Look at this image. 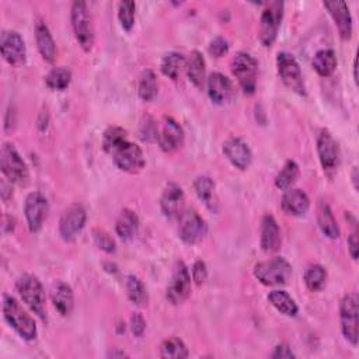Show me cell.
<instances>
[{
    "label": "cell",
    "instance_id": "6da1fadb",
    "mask_svg": "<svg viewBox=\"0 0 359 359\" xmlns=\"http://www.w3.org/2000/svg\"><path fill=\"white\" fill-rule=\"evenodd\" d=\"M3 317L8 324L26 341H33L37 337V324L29 312L20 305V302L10 296H3Z\"/></svg>",
    "mask_w": 359,
    "mask_h": 359
},
{
    "label": "cell",
    "instance_id": "7a4b0ae2",
    "mask_svg": "<svg viewBox=\"0 0 359 359\" xmlns=\"http://www.w3.org/2000/svg\"><path fill=\"white\" fill-rule=\"evenodd\" d=\"M71 22L75 38L85 52H90L94 47V26L86 2L76 0L71 8Z\"/></svg>",
    "mask_w": 359,
    "mask_h": 359
},
{
    "label": "cell",
    "instance_id": "3957f363",
    "mask_svg": "<svg viewBox=\"0 0 359 359\" xmlns=\"http://www.w3.org/2000/svg\"><path fill=\"white\" fill-rule=\"evenodd\" d=\"M16 289L26 306L40 318H47V296L41 281L33 274H24L17 279Z\"/></svg>",
    "mask_w": 359,
    "mask_h": 359
},
{
    "label": "cell",
    "instance_id": "277c9868",
    "mask_svg": "<svg viewBox=\"0 0 359 359\" xmlns=\"http://www.w3.org/2000/svg\"><path fill=\"white\" fill-rule=\"evenodd\" d=\"M0 168L12 184L27 186L30 180L29 166L12 143H3L0 150Z\"/></svg>",
    "mask_w": 359,
    "mask_h": 359
},
{
    "label": "cell",
    "instance_id": "5b68a950",
    "mask_svg": "<svg viewBox=\"0 0 359 359\" xmlns=\"http://www.w3.org/2000/svg\"><path fill=\"white\" fill-rule=\"evenodd\" d=\"M253 274L265 286H282L291 281L293 270L286 258L274 257L256 264Z\"/></svg>",
    "mask_w": 359,
    "mask_h": 359
},
{
    "label": "cell",
    "instance_id": "8992f818",
    "mask_svg": "<svg viewBox=\"0 0 359 359\" xmlns=\"http://www.w3.org/2000/svg\"><path fill=\"white\" fill-rule=\"evenodd\" d=\"M285 5L281 0L267 3L260 17V29H258V40L265 48H271L279 33V27L284 19Z\"/></svg>",
    "mask_w": 359,
    "mask_h": 359
},
{
    "label": "cell",
    "instance_id": "52a82bcc",
    "mask_svg": "<svg viewBox=\"0 0 359 359\" xmlns=\"http://www.w3.org/2000/svg\"><path fill=\"white\" fill-rule=\"evenodd\" d=\"M232 73L244 94L253 96L257 90L258 62L247 52H237L232 61Z\"/></svg>",
    "mask_w": 359,
    "mask_h": 359
},
{
    "label": "cell",
    "instance_id": "ba28073f",
    "mask_svg": "<svg viewBox=\"0 0 359 359\" xmlns=\"http://www.w3.org/2000/svg\"><path fill=\"white\" fill-rule=\"evenodd\" d=\"M339 321L344 338L352 345L359 339V298L358 293H346L339 303Z\"/></svg>",
    "mask_w": 359,
    "mask_h": 359
},
{
    "label": "cell",
    "instance_id": "9c48e42d",
    "mask_svg": "<svg viewBox=\"0 0 359 359\" xmlns=\"http://www.w3.org/2000/svg\"><path fill=\"white\" fill-rule=\"evenodd\" d=\"M277 69L285 87L303 97L307 94L300 65L292 54L286 51L279 52L277 55Z\"/></svg>",
    "mask_w": 359,
    "mask_h": 359
},
{
    "label": "cell",
    "instance_id": "30bf717a",
    "mask_svg": "<svg viewBox=\"0 0 359 359\" xmlns=\"http://www.w3.org/2000/svg\"><path fill=\"white\" fill-rule=\"evenodd\" d=\"M191 279L193 278L186 263L177 261L173 268L170 284L166 289V299L174 306L184 303L191 295Z\"/></svg>",
    "mask_w": 359,
    "mask_h": 359
},
{
    "label": "cell",
    "instance_id": "8fae6325",
    "mask_svg": "<svg viewBox=\"0 0 359 359\" xmlns=\"http://www.w3.org/2000/svg\"><path fill=\"white\" fill-rule=\"evenodd\" d=\"M317 153L323 171L331 178L341 164V150L338 142L328 129H321L317 138Z\"/></svg>",
    "mask_w": 359,
    "mask_h": 359
},
{
    "label": "cell",
    "instance_id": "7c38bea8",
    "mask_svg": "<svg viewBox=\"0 0 359 359\" xmlns=\"http://www.w3.org/2000/svg\"><path fill=\"white\" fill-rule=\"evenodd\" d=\"M178 219V236L186 244H197L205 237L208 226L205 219L197 211H186Z\"/></svg>",
    "mask_w": 359,
    "mask_h": 359
},
{
    "label": "cell",
    "instance_id": "4fadbf2b",
    "mask_svg": "<svg viewBox=\"0 0 359 359\" xmlns=\"http://www.w3.org/2000/svg\"><path fill=\"white\" fill-rule=\"evenodd\" d=\"M87 214L83 205L72 204L66 208L59 221V235L64 242L72 243L78 239L86 226Z\"/></svg>",
    "mask_w": 359,
    "mask_h": 359
},
{
    "label": "cell",
    "instance_id": "5bb4252c",
    "mask_svg": "<svg viewBox=\"0 0 359 359\" xmlns=\"http://www.w3.org/2000/svg\"><path fill=\"white\" fill-rule=\"evenodd\" d=\"M184 129L173 117H163L159 124L157 142L164 153H174L184 145Z\"/></svg>",
    "mask_w": 359,
    "mask_h": 359
},
{
    "label": "cell",
    "instance_id": "9a60e30c",
    "mask_svg": "<svg viewBox=\"0 0 359 359\" xmlns=\"http://www.w3.org/2000/svg\"><path fill=\"white\" fill-rule=\"evenodd\" d=\"M0 52H2L3 59L15 68H20L26 64V43L17 31H3L2 37H0Z\"/></svg>",
    "mask_w": 359,
    "mask_h": 359
},
{
    "label": "cell",
    "instance_id": "2e32d148",
    "mask_svg": "<svg viewBox=\"0 0 359 359\" xmlns=\"http://www.w3.org/2000/svg\"><path fill=\"white\" fill-rule=\"evenodd\" d=\"M48 212L50 204L44 194L34 191L27 196L24 203V215L31 233H38L43 229L44 222L48 218Z\"/></svg>",
    "mask_w": 359,
    "mask_h": 359
},
{
    "label": "cell",
    "instance_id": "e0dca14e",
    "mask_svg": "<svg viewBox=\"0 0 359 359\" xmlns=\"http://www.w3.org/2000/svg\"><path fill=\"white\" fill-rule=\"evenodd\" d=\"M112 160L117 168L128 174H139L146 166L143 150L140 149V146L132 142H128L122 147H119L112 154Z\"/></svg>",
    "mask_w": 359,
    "mask_h": 359
},
{
    "label": "cell",
    "instance_id": "ac0fdd59",
    "mask_svg": "<svg viewBox=\"0 0 359 359\" xmlns=\"http://www.w3.org/2000/svg\"><path fill=\"white\" fill-rule=\"evenodd\" d=\"M207 89L211 101L217 105H226L235 98L232 80L221 72H214L207 79Z\"/></svg>",
    "mask_w": 359,
    "mask_h": 359
},
{
    "label": "cell",
    "instance_id": "d6986e66",
    "mask_svg": "<svg viewBox=\"0 0 359 359\" xmlns=\"http://www.w3.org/2000/svg\"><path fill=\"white\" fill-rule=\"evenodd\" d=\"M184 201H186V197L182 187L175 183L167 184L160 198V210L164 218L170 221L180 218V215L183 214Z\"/></svg>",
    "mask_w": 359,
    "mask_h": 359
},
{
    "label": "cell",
    "instance_id": "ffe728a7",
    "mask_svg": "<svg viewBox=\"0 0 359 359\" xmlns=\"http://www.w3.org/2000/svg\"><path fill=\"white\" fill-rule=\"evenodd\" d=\"M225 157L239 170H247L253 161V152L246 140L242 138L233 136L224 143Z\"/></svg>",
    "mask_w": 359,
    "mask_h": 359
},
{
    "label": "cell",
    "instance_id": "44dd1931",
    "mask_svg": "<svg viewBox=\"0 0 359 359\" xmlns=\"http://www.w3.org/2000/svg\"><path fill=\"white\" fill-rule=\"evenodd\" d=\"M324 9L330 13L334 24L338 30L339 37L344 41L351 40L352 37V16L349 13V8L342 0H335V2H324Z\"/></svg>",
    "mask_w": 359,
    "mask_h": 359
},
{
    "label": "cell",
    "instance_id": "7402d4cb",
    "mask_svg": "<svg viewBox=\"0 0 359 359\" xmlns=\"http://www.w3.org/2000/svg\"><path fill=\"white\" fill-rule=\"evenodd\" d=\"M261 250L267 254H274L281 250L282 236L277 219L267 214L261 222V236H260Z\"/></svg>",
    "mask_w": 359,
    "mask_h": 359
},
{
    "label": "cell",
    "instance_id": "603a6c76",
    "mask_svg": "<svg viewBox=\"0 0 359 359\" xmlns=\"http://www.w3.org/2000/svg\"><path fill=\"white\" fill-rule=\"evenodd\" d=\"M282 210L291 217H305L310 210V198L300 189H289L282 197Z\"/></svg>",
    "mask_w": 359,
    "mask_h": 359
},
{
    "label": "cell",
    "instance_id": "cb8c5ba5",
    "mask_svg": "<svg viewBox=\"0 0 359 359\" xmlns=\"http://www.w3.org/2000/svg\"><path fill=\"white\" fill-rule=\"evenodd\" d=\"M36 41H37L38 52L43 57V59L48 64H54L58 57L57 44L54 41V37L48 26L41 20L36 24Z\"/></svg>",
    "mask_w": 359,
    "mask_h": 359
},
{
    "label": "cell",
    "instance_id": "d4e9b609",
    "mask_svg": "<svg viewBox=\"0 0 359 359\" xmlns=\"http://www.w3.org/2000/svg\"><path fill=\"white\" fill-rule=\"evenodd\" d=\"M317 225L321 230V233L330 239V240H337L339 237V226L335 221V217L330 208V205L320 200L317 204Z\"/></svg>",
    "mask_w": 359,
    "mask_h": 359
},
{
    "label": "cell",
    "instance_id": "484cf974",
    "mask_svg": "<svg viewBox=\"0 0 359 359\" xmlns=\"http://www.w3.org/2000/svg\"><path fill=\"white\" fill-rule=\"evenodd\" d=\"M52 303L61 316H69L75 307V293L66 282H58L52 291Z\"/></svg>",
    "mask_w": 359,
    "mask_h": 359
},
{
    "label": "cell",
    "instance_id": "4316f807",
    "mask_svg": "<svg viewBox=\"0 0 359 359\" xmlns=\"http://www.w3.org/2000/svg\"><path fill=\"white\" fill-rule=\"evenodd\" d=\"M139 225H140V222H139V217L136 215V212L125 208L117 219L115 232L119 239H122L124 242H129L136 236V233L139 230Z\"/></svg>",
    "mask_w": 359,
    "mask_h": 359
},
{
    "label": "cell",
    "instance_id": "83f0119b",
    "mask_svg": "<svg viewBox=\"0 0 359 359\" xmlns=\"http://www.w3.org/2000/svg\"><path fill=\"white\" fill-rule=\"evenodd\" d=\"M186 71H187L189 80L197 89H203L207 80V64H205L204 55L200 51L196 50L190 54V58L186 65Z\"/></svg>",
    "mask_w": 359,
    "mask_h": 359
},
{
    "label": "cell",
    "instance_id": "f1b7e54d",
    "mask_svg": "<svg viewBox=\"0 0 359 359\" xmlns=\"http://www.w3.org/2000/svg\"><path fill=\"white\" fill-rule=\"evenodd\" d=\"M186 65H187V59L182 52L171 51L163 57L160 64V71L166 78L171 80H177L180 75H182L183 69H186Z\"/></svg>",
    "mask_w": 359,
    "mask_h": 359
},
{
    "label": "cell",
    "instance_id": "f546056e",
    "mask_svg": "<svg viewBox=\"0 0 359 359\" xmlns=\"http://www.w3.org/2000/svg\"><path fill=\"white\" fill-rule=\"evenodd\" d=\"M128 142H129L128 131L124 129L122 126L112 125L104 131L103 139H101V146L105 153L112 156L119 147H122Z\"/></svg>",
    "mask_w": 359,
    "mask_h": 359
},
{
    "label": "cell",
    "instance_id": "4dcf8cb0",
    "mask_svg": "<svg viewBox=\"0 0 359 359\" xmlns=\"http://www.w3.org/2000/svg\"><path fill=\"white\" fill-rule=\"evenodd\" d=\"M312 66L318 76H321V78L331 76L338 66V59H337L335 52L332 50L317 51L316 55L313 57Z\"/></svg>",
    "mask_w": 359,
    "mask_h": 359
},
{
    "label": "cell",
    "instance_id": "1f68e13d",
    "mask_svg": "<svg viewBox=\"0 0 359 359\" xmlns=\"http://www.w3.org/2000/svg\"><path fill=\"white\" fill-rule=\"evenodd\" d=\"M268 302L284 316L296 317L299 313V307L293 298L282 289H275L268 293Z\"/></svg>",
    "mask_w": 359,
    "mask_h": 359
},
{
    "label": "cell",
    "instance_id": "d6a6232c",
    "mask_svg": "<svg viewBox=\"0 0 359 359\" xmlns=\"http://www.w3.org/2000/svg\"><path fill=\"white\" fill-rule=\"evenodd\" d=\"M299 174V164L295 160H288L275 177V187L281 191L292 189V186L298 182Z\"/></svg>",
    "mask_w": 359,
    "mask_h": 359
},
{
    "label": "cell",
    "instance_id": "836d02e7",
    "mask_svg": "<svg viewBox=\"0 0 359 359\" xmlns=\"http://www.w3.org/2000/svg\"><path fill=\"white\" fill-rule=\"evenodd\" d=\"M159 93V83L154 72L152 69H145L140 73L139 83H138V94L140 100L149 103L156 98Z\"/></svg>",
    "mask_w": 359,
    "mask_h": 359
},
{
    "label": "cell",
    "instance_id": "e575fe53",
    "mask_svg": "<svg viewBox=\"0 0 359 359\" xmlns=\"http://www.w3.org/2000/svg\"><path fill=\"white\" fill-rule=\"evenodd\" d=\"M128 299L138 307H143L149 302V295L145 284L135 275H128L125 281Z\"/></svg>",
    "mask_w": 359,
    "mask_h": 359
},
{
    "label": "cell",
    "instance_id": "d590c367",
    "mask_svg": "<svg viewBox=\"0 0 359 359\" xmlns=\"http://www.w3.org/2000/svg\"><path fill=\"white\" fill-rule=\"evenodd\" d=\"M190 352L183 339L177 337H170L164 339L160 345V356L167 359H184L189 358Z\"/></svg>",
    "mask_w": 359,
    "mask_h": 359
},
{
    "label": "cell",
    "instance_id": "8d00e7d4",
    "mask_svg": "<svg viewBox=\"0 0 359 359\" xmlns=\"http://www.w3.org/2000/svg\"><path fill=\"white\" fill-rule=\"evenodd\" d=\"M303 281L310 292H318L327 284V270L320 264H312L306 268Z\"/></svg>",
    "mask_w": 359,
    "mask_h": 359
},
{
    "label": "cell",
    "instance_id": "74e56055",
    "mask_svg": "<svg viewBox=\"0 0 359 359\" xmlns=\"http://www.w3.org/2000/svg\"><path fill=\"white\" fill-rule=\"evenodd\" d=\"M72 82V72L65 66H57L45 76V85L54 91H64Z\"/></svg>",
    "mask_w": 359,
    "mask_h": 359
},
{
    "label": "cell",
    "instance_id": "f35d334b",
    "mask_svg": "<svg viewBox=\"0 0 359 359\" xmlns=\"http://www.w3.org/2000/svg\"><path fill=\"white\" fill-rule=\"evenodd\" d=\"M215 182L208 175H200L194 182V190L197 197L210 208L214 210V194H215Z\"/></svg>",
    "mask_w": 359,
    "mask_h": 359
},
{
    "label": "cell",
    "instance_id": "ab89813d",
    "mask_svg": "<svg viewBox=\"0 0 359 359\" xmlns=\"http://www.w3.org/2000/svg\"><path fill=\"white\" fill-rule=\"evenodd\" d=\"M135 13H136V3L131 0H124L118 3V20L121 27L125 31H131L135 26Z\"/></svg>",
    "mask_w": 359,
    "mask_h": 359
},
{
    "label": "cell",
    "instance_id": "60d3db41",
    "mask_svg": "<svg viewBox=\"0 0 359 359\" xmlns=\"http://www.w3.org/2000/svg\"><path fill=\"white\" fill-rule=\"evenodd\" d=\"M91 236H93V240H94V244L104 253L107 254H112L115 250H117V243L115 240L112 239V236L105 232L104 229H100V228H94L91 230Z\"/></svg>",
    "mask_w": 359,
    "mask_h": 359
},
{
    "label": "cell",
    "instance_id": "b9f144b4",
    "mask_svg": "<svg viewBox=\"0 0 359 359\" xmlns=\"http://www.w3.org/2000/svg\"><path fill=\"white\" fill-rule=\"evenodd\" d=\"M157 132H159V125L154 122V119L150 117H145L143 121L140 122V128H139V135H140L142 140H145V142L157 140Z\"/></svg>",
    "mask_w": 359,
    "mask_h": 359
},
{
    "label": "cell",
    "instance_id": "7bdbcfd3",
    "mask_svg": "<svg viewBox=\"0 0 359 359\" xmlns=\"http://www.w3.org/2000/svg\"><path fill=\"white\" fill-rule=\"evenodd\" d=\"M191 278L197 286H203L208 278V268L207 264L203 260H197L193 264L191 270Z\"/></svg>",
    "mask_w": 359,
    "mask_h": 359
},
{
    "label": "cell",
    "instance_id": "ee69618b",
    "mask_svg": "<svg viewBox=\"0 0 359 359\" xmlns=\"http://www.w3.org/2000/svg\"><path fill=\"white\" fill-rule=\"evenodd\" d=\"M208 51H210V54L212 57L222 58V57H225L229 52V43L224 37H215L211 41V44L208 47Z\"/></svg>",
    "mask_w": 359,
    "mask_h": 359
},
{
    "label": "cell",
    "instance_id": "f6af8a7d",
    "mask_svg": "<svg viewBox=\"0 0 359 359\" xmlns=\"http://www.w3.org/2000/svg\"><path fill=\"white\" fill-rule=\"evenodd\" d=\"M131 331L135 337L140 338L143 334H145V330H146V320L145 317L140 314V313H133L131 316Z\"/></svg>",
    "mask_w": 359,
    "mask_h": 359
},
{
    "label": "cell",
    "instance_id": "bcb514c9",
    "mask_svg": "<svg viewBox=\"0 0 359 359\" xmlns=\"http://www.w3.org/2000/svg\"><path fill=\"white\" fill-rule=\"evenodd\" d=\"M271 358L272 359H292V358H296V355L288 344L282 342V344H278L274 348V352L271 353Z\"/></svg>",
    "mask_w": 359,
    "mask_h": 359
},
{
    "label": "cell",
    "instance_id": "7dc6e473",
    "mask_svg": "<svg viewBox=\"0 0 359 359\" xmlns=\"http://www.w3.org/2000/svg\"><path fill=\"white\" fill-rule=\"evenodd\" d=\"M348 251L352 257V260H358V251H359V240H358V233L352 232L348 237Z\"/></svg>",
    "mask_w": 359,
    "mask_h": 359
},
{
    "label": "cell",
    "instance_id": "c3c4849f",
    "mask_svg": "<svg viewBox=\"0 0 359 359\" xmlns=\"http://www.w3.org/2000/svg\"><path fill=\"white\" fill-rule=\"evenodd\" d=\"M2 198L5 200V201H8V196L6 194H9V197H12L13 196V189H12V183L9 182V183H6V180H3L2 182Z\"/></svg>",
    "mask_w": 359,
    "mask_h": 359
},
{
    "label": "cell",
    "instance_id": "681fc988",
    "mask_svg": "<svg viewBox=\"0 0 359 359\" xmlns=\"http://www.w3.org/2000/svg\"><path fill=\"white\" fill-rule=\"evenodd\" d=\"M107 356L108 358H126L128 356V353H125L124 351H119V349H112V351H110L108 353H107Z\"/></svg>",
    "mask_w": 359,
    "mask_h": 359
},
{
    "label": "cell",
    "instance_id": "f907efd6",
    "mask_svg": "<svg viewBox=\"0 0 359 359\" xmlns=\"http://www.w3.org/2000/svg\"><path fill=\"white\" fill-rule=\"evenodd\" d=\"M352 182H353V189L358 190V168L353 167L352 170Z\"/></svg>",
    "mask_w": 359,
    "mask_h": 359
},
{
    "label": "cell",
    "instance_id": "816d5d0a",
    "mask_svg": "<svg viewBox=\"0 0 359 359\" xmlns=\"http://www.w3.org/2000/svg\"><path fill=\"white\" fill-rule=\"evenodd\" d=\"M353 80L358 83V75H356V59H353Z\"/></svg>",
    "mask_w": 359,
    "mask_h": 359
}]
</instances>
